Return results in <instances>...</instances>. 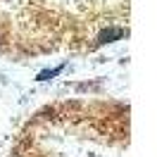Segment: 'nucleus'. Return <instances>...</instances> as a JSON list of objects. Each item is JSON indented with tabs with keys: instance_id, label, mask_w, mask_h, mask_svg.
<instances>
[{
	"instance_id": "f257e3e1",
	"label": "nucleus",
	"mask_w": 157,
	"mask_h": 157,
	"mask_svg": "<svg viewBox=\"0 0 157 157\" xmlns=\"http://www.w3.org/2000/svg\"><path fill=\"white\" fill-rule=\"evenodd\" d=\"M121 33H124L121 29H107L98 36V40L100 43H109V40H114V38H121Z\"/></svg>"
}]
</instances>
